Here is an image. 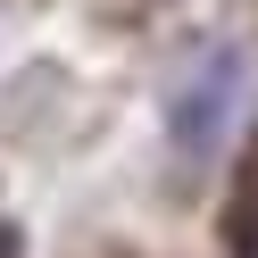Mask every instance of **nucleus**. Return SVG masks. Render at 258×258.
Segmentation results:
<instances>
[{
    "mask_svg": "<svg viewBox=\"0 0 258 258\" xmlns=\"http://www.w3.org/2000/svg\"><path fill=\"white\" fill-rule=\"evenodd\" d=\"M233 92H241V50H217V58H208V67L167 100V142H175L183 158H208V150H217V134H225Z\"/></svg>",
    "mask_w": 258,
    "mask_h": 258,
    "instance_id": "f257e3e1",
    "label": "nucleus"
},
{
    "mask_svg": "<svg viewBox=\"0 0 258 258\" xmlns=\"http://www.w3.org/2000/svg\"><path fill=\"white\" fill-rule=\"evenodd\" d=\"M225 250H233V258H258V150L241 158L233 200H225Z\"/></svg>",
    "mask_w": 258,
    "mask_h": 258,
    "instance_id": "f03ea898",
    "label": "nucleus"
},
{
    "mask_svg": "<svg viewBox=\"0 0 258 258\" xmlns=\"http://www.w3.org/2000/svg\"><path fill=\"white\" fill-rule=\"evenodd\" d=\"M0 258H17V233H9V225H0Z\"/></svg>",
    "mask_w": 258,
    "mask_h": 258,
    "instance_id": "7ed1b4c3",
    "label": "nucleus"
}]
</instances>
